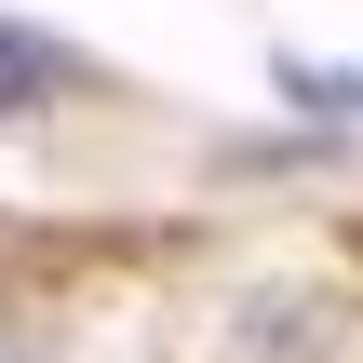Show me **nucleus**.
Instances as JSON below:
<instances>
[{
	"label": "nucleus",
	"mask_w": 363,
	"mask_h": 363,
	"mask_svg": "<svg viewBox=\"0 0 363 363\" xmlns=\"http://www.w3.org/2000/svg\"><path fill=\"white\" fill-rule=\"evenodd\" d=\"M81 81V54H54V40H27L13 13H0V121H27L40 94H67Z\"/></svg>",
	"instance_id": "nucleus-1"
},
{
	"label": "nucleus",
	"mask_w": 363,
	"mask_h": 363,
	"mask_svg": "<svg viewBox=\"0 0 363 363\" xmlns=\"http://www.w3.org/2000/svg\"><path fill=\"white\" fill-rule=\"evenodd\" d=\"M283 94L323 108V121H363V67H310V54H283Z\"/></svg>",
	"instance_id": "nucleus-2"
},
{
	"label": "nucleus",
	"mask_w": 363,
	"mask_h": 363,
	"mask_svg": "<svg viewBox=\"0 0 363 363\" xmlns=\"http://www.w3.org/2000/svg\"><path fill=\"white\" fill-rule=\"evenodd\" d=\"M0 363H40V350H27V337H0Z\"/></svg>",
	"instance_id": "nucleus-3"
}]
</instances>
